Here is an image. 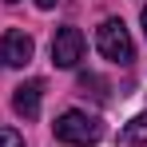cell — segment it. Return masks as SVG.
Returning a JSON list of instances; mask_svg holds the SVG:
<instances>
[{
  "label": "cell",
  "mask_w": 147,
  "mask_h": 147,
  "mask_svg": "<svg viewBox=\"0 0 147 147\" xmlns=\"http://www.w3.org/2000/svg\"><path fill=\"white\" fill-rule=\"evenodd\" d=\"M56 139L60 143H72V147H96L103 139V123L99 115H88V111H64L56 119Z\"/></svg>",
  "instance_id": "1"
},
{
  "label": "cell",
  "mask_w": 147,
  "mask_h": 147,
  "mask_svg": "<svg viewBox=\"0 0 147 147\" xmlns=\"http://www.w3.org/2000/svg\"><path fill=\"white\" fill-rule=\"evenodd\" d=\"M96 48L103 60H111V64H131L135 60V44H131V36H127V28H123L119 16H107L96 32Z\"/></svg>",
  "instance_id": "2"
},
{
  "label": "cell",
  "mask_w": 147,
  "mask_h": 147,
  "mask_svg": "<svg viewBox=\"0 0 147 147\" xmlns=\"http://www.w3.org/2000/svg\"><path fill=\"white\" fill-rule=\"evenodd\" d=\"M84 48H88V44H84V32H80V28H60V32H56V36H52V64H56V68H76V64H80V60H84Z\"/></svg>",
  "instance_id": "3"
},
{
  "label": "cell",
  "mask_w": 147,
  "mask_h": 147,
  "mask_svg": "<svg viewBox=\"0 0 147 147\" xmlns=\"http://www.w3.org/2000/svg\"><path fill=\"white\" fill-rule=\"evenodd\" d=\"M32 52H36V40L28 32H20V28H8L0 36V64L4 68H24L32 60Z\"/></svg>",
  "instance_id": "4"
},
{
  "label": "cell",
  "mask_w": 147,
  "mask_h": 147,
  "mask_svg": "<svg viewBox=\"0 0 147 147\" xmlns=\"http://www.w3.org/2000/svg\"><path fill=\"white\" fill-rule=\"evenodd\" d=\"M40 96H44V84H40V80H28V84H20V88H16V96H12L16 115L36 119V115H40Z\"/></svg>",
  "instance_id": "5"
},
{
  "label": "cell",
  "mask_w": 147,
  "mask_h": 147,
  "mask_svg": "<svg viewBox=\"0 0 147 147\" xmlns=\"http://www.w3.org/2000/svg\"><path fill=\"white\" fill-rule=\"evenodd\" d=\"M139 143H147V111H139V115L119 131V147H139Z\"/></svg>",
  "instance_id": "6"
},
{
  "label": "cell",
  "mask_w": 147,
  "mask_h": 147,
  "mask_svg": "<svg viewBox=\"0 0 147 147\" xmlns=\"http://www.w3.org/2000/svg\"><path fill=\"white\" fill-rule=\"evenodd\" d=\"M0 147H24V135L16 127H0Z\"/></svg>",
  "instance_id": "7"
},
{
  "label": "cell",
  "mask_w": 147,
  "mask_h": 147,
  "mask_svg": "<svg viewBox=\"0 0 147 147\" xmlns=\"http://www.w3.org/2000/svg\"><path fill=\"white\" fill-rule=\"evenodd\" d=\"M139 20H143V36H147V8H143V12H139Z\"/></svg>",
  "instance_id": "8"
},
{
  "label": "cell",
  "mask_w": 147,
  "mask_h": 147,
  "mask_svg": "<svg viewBox=\"0 0 147 147\" xmlns=\"http://www.w3.org/2000/svg\"><path fill=\"white\" fill-rule=\"evenodd\" d=\"M36 4H40V8H52V4H56V0H36Z\"/></svg>",
  "instance_id": "9"
},
{
  "label": "cell",
  "mask_w": 147,
  "mask_h": 147,
  "mask_svg": "<svg viewBox=\"0 0 147 147\" xmlns=\"http://www.w3.org/2000/svg\"><path fill=\"white\" fill-rule=\"evenodd\" d=\"M8 4H16V0H8Z\"/></svg>",
  "instance_id": "10"
}]
</instances>
